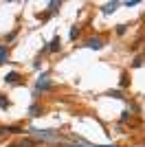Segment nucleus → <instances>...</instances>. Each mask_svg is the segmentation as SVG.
I'll return each mask as SVG.
<instances>
[{"instance_id":"obj_6","label":"nucleus","mask_w":145,"mask_h":147,"mask_svg":"<svg viewBox=\"0 0 145 147\" xmlns=\"http://www.w3.org/2000/svg\"><path fill=\"white\" fill-rule=\"evenodd\" d=\"M7 59V46H0V64Z\"/></svg>"},{"instance_id":"obj_12","label":"nucleus","mask_w":145,"mask_h":147,"mask_svg":"<svg viewBox=\"0 0 145 147\" xmlns=\"http://www.w3.org/2000/svg\"><path fill=\"white\" fill-rule=\"evenodd\" d=\"M141 64H143V57H136V59H134V66L139 68V66H141Z\"/></svg>"},{"instance_id":"obj_10","label":"nucleus","mask_w":145,"mask_h":147,"mask_svg":"<svg viewBox=\"0 0 145 147\" xmlns=\"http://www.w3.org/2000/svg\"><path fill=\"white\" fill-rule=\"evenodd\" d=\"M108 97H115V99H121V94H119V90H110V92H108Z\"/></svg>"},{"instance_id":"obj_14","label":"nucleus","mask_w":145,"mask_h":147,"mask_svg":"<svg viewBox=\"0 0 145 147\" xmlns=\"http://www.w3.org/2000/svg\"><path fill=\"white\" fill-rule=\"evenodd\" d=\"M64 147H81V145H64Z\"/></svg>"},{"instance_id":"obj_4","label":"nucleus","mask_w":145,"mask_h":147,"mask_svg":"<svg viewBox=\"0 0 145 147\" xmlns=\"http://www.w3.org/2000/svg\"><path fill=\"white\" fill-rule=\"evenodd\" d=\"M5 81H7V84H16V81H18V75H16V73H9Z\"/></svg>"},{"instance_id":"obj_8","label":"nucleus","mask_w":145,"mask_h":147,"mask_svg":"<svg viewBox=\"0 0 145 147\" xmlns=\"http://www.w3.org/2000/svg\"><path fill=\"white\" fill-rule=\"evenodd\" d=\"M127 84H130V77H127V75H123V77H121V84H119V86L123 88V86H127Z\"/></svg>"},{"instance_id":"obj_11","label":"nucleus","mask_w":145,"mask_h":147,"mask_svg":"<svg viewBox=\"0 0 145 147\" xmlns=\"http://www.w3.org/2000/svg\"><path fill=\"white\" fill-rule=\"evenodd\" d=\"M20 147H33V141H22V143H20Z\"/></svg>"},{"instance_id":"obj_15","label":"nucleus","mask_w":145,"mask_h":147,"mask_svg":"<svg viewBox=\"0 0 145 147\" xmlns=\"http://www.w3.org/2000/svg\"><path fill=\"white\" fill-rule=\"evenodd\" d=\"M2 132H5V127H2V129H0V134H2Z\"/></svg>"},{"instance_id":"obj_2","label":"nucleus","mask_w":145,"mask_h":147,"mask_svg":"<svg viewBox=\"0 0 145 147\" xmlns=\"http://www.w3.org/2000/svg\"><path fill=\"white\" fill-rule=\"evenodd\" d=\"M37 90H46V88H51V81L46 79V77H42V79H40V84H37Z\"/></svg>"},{"instance_id":"obj_7","label":"nucleus","mask_w":145,"mask_h":147,"mask_svg":"<svg viewBox=\"0 0 145 147\" xmlns=\"http://www.w3.org/2000/svg\"><path fill=\"white\" fill-rule=\"evenodd\" d=\"M40 112H42V108H35V105H33V108H31V117H40Z\"/></svg>"},{"instance_id":"obj_13","label":"nucleus","mask_w":145,"mask_h":147,"mask_svg":"<svg viewBox=\"0 0 145 147\" xmlns=\"http://www.w3.org/2000/svg\"><path fill=\"white\" fill-rule=\"evenodd\" d=\"M0 105H2V108H7V105H9V101H7L5 97H0Z\"/></svg>"},{"instance_id":"obj_5","label":"nucleus","mask_w":145,"mask_h":147,"mask_svg":"<svg viewBox=\"0 0 145 147\" xmlns=\"http://www.w3.org/2000/svg\"><path fill=\"white\" fill-rule=\"evenodd\" d=\"M51 51H60V37H55L51 42Z\"/></svg>"},{"instance_id":"obj_9","label":"nucleus","mask_w":145,"mask_h":147,"mask_svg":"<svg viewBox=\"0 0 145 147\" xmlns=\"http://www.w3.org/2000/svg\"><path fill=\"white\" fill-rule=\"evenodd\" d=\"M77 35H79V29H77V26H72V29H70V40H75Z\"/></svg>"},{"instance_id":"obj_3","label":"nucleus","mask_w":145,"mask_h":147,"mask_svg":"<svg viewBox=\"0 0 145 147\" xmlns=\"http://www.w3.org/2000/svg\"><path fill=\"white\" fill-rule=\"evenodd\" d=\"M119 7V2H110V5H103V13H112Z\"/></svg>"},{"instance_id":"obj_1","label":"nucleus","mask_w":145,"mask_h":147,"mask_svg":"<svg viewBox=\"0 0 145 147\" xmlns=\"http://www.w3.org/2000/svg\"><path fill=\"white\" fill-rule=\"evenodd\" d=\"M86 46L99 51V49H101V40H99V37H90V40H86Z\"/></svg>"}]
</instances>
